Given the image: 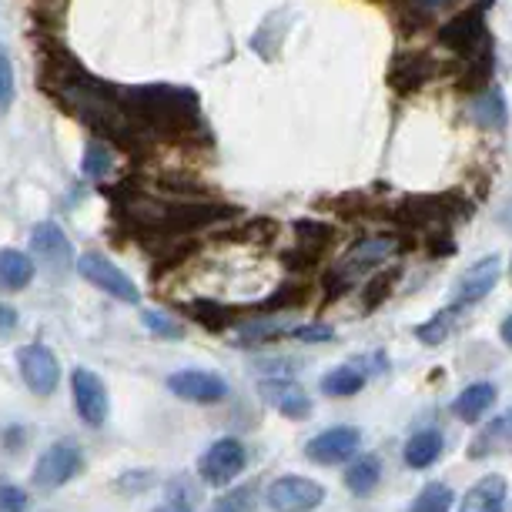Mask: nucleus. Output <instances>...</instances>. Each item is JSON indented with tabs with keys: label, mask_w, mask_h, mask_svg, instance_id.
I'll return each instance as SVG.
<instances>
[{
	"label": "nucleus",
	"mask_w": 512,
	"mask_h": 512,
	"mask_svg": "<svg viewBox=\"0 0 512 512\" xmlns=\"http://www.w3.org/2000/svg\"><path fill=\"white\" fill-rule=\"evenodd\" d=\"M499 272H502L499 255H486V258H479V262L472 265V268H466V275L459 278L456 308L482 302V298H486V295L492 292V288H496V282H499Z\"/></svg>",
	"instance_id": "15"
},
{
	"label": "nucleus",
	"mask_w": 512,
	"mask_h": 512,
	"mask_svg": "<svg viewBox=\"0 0 512 512\" xmlns=\"http://www.w3.org/2000/svg\"><path fill=\"white\" fill-rule=\"evenodd\" d=\"M37 265L24 251L17 248H0V292H24L34 282Z\"/></svg>",
	"instance_id": "18"
},
{
	"label": "nucleus",
	"mask_w": 512,
	"mask_h": 512,
	"mask_svg": "<svg viewBox=\"0 0 512 512\" xmlns=\"http://www.w3.org/2000/svg\"><path fill=\"white\" fill-rule=\"evenodd\" d=\"M295 231H298V241L285 255V262L292 268H312L315 262H322L328 245L335 241V228L325 225V221H298Z\"/></svg>",
	"instance_id": "13"
},
{
	"label": "nucleus",
	"mask_w": 512,
	"mask_h": 512,
	"mask_svg": "<svg viewBox=\"0 0 512 512\" xmlns=\"http://www.w3.org/2000/svg\"><path fill=\"white\" fill-rule=\"evenodd\" d=\"M84 466V452L74 439H57L54 446L44 449V456L34 462V486L37 489H61L71 482Z\"/></svg>",
	"instance_id": "3"
},
{
	"label": "nucleus",
	"mask_w": 512,
	"mask_h": 512,
	"mask_svg": "<svg viewBox=\"0 0 512 512\" xmlns=\"http://www.w3.org/2000/svg\"><path fill=\"white\" fill-rule=\"evenodd\" d=\"M402 456H405V466H409V469H429L432 462L442 456V436L436 429L415 432V436L405 442Z\"/></svg>",
	"instance_id": "21"
},
{
	"label": "nucleus",
	"mask_w": 512,
	"mask_h": 512,
	"mask_svg": "<svg viewBox=\"0 0 512 512\" xmlns=\"http://www.w3.org/2000/svg\"><path fill=\"white\" fill-rule=\"evenodd\" d=\"M111 168H114L111 151L104 148V144H88V151H84V164H81L84 175H88L91 181H104L111 175Z\"/></svg>",
	"instance_id": "29"
},
{
	"label": "nucleus",
	"mask_w": 512,
	"mask_h": 512,
	"mask_svg": "<svg viewBox=\"0 0 512 512\" xmlns=\"http://www.w3.org/2000/svg\"><path fill=\"white\" fill-rule=\"evenodd\" d=\"M362 432L355 425H332V429L318 432V436L308 439L305 456L318 462V466H338V462L352 459L359 452Z\"/></svg>",
	"instance_id": "10"
},
{
	"label": "nucleus",
	"mask_w": 512,
	"mask_h": 512,
	"mask_svg": "<svg viewBox=\"0 0 512 512\" xmlns=\"http://www.w3.org/2000/svg\"><path fill=\"white\" fill-rule=\"evenodd\" d=\"M141 322H144V328H148V332L161 335V338H181V335H185V325H181L178 318L161 315V312H144Z\"/></svg>",
	"instance_id": "30"
},
{
	"label": "nucleus",
	"mask_w": 512,
	"mask_h": 512,
	"mask_svg": "<svg viewBox=\"0 0 512 512\" xmlns=\"http://www.w3.org/2000/svg\"><path fill=\"white\" fill-rule=\"evenodd\" d=\"M492 4V0H476V4L469 7V11L456 14L452 21H446L439 27V44L449 47V51L456 54H466L472 57L476 51H482V47H489V31H486V7Z\"/></svg>",
	"instance_id": "2"
},
{
	"label": "nucleus",
	"mask_w": 512,
	"mask_h": 512,
	"mask_svg": "<svg viewBox=\"0 0 512 512\" xmlns=\"http://www.w3.org/2000/svg\"><path fill=\"white\" fill-rule=\"evenodd\" d=\"M399 248H402V241H399V238H392V235L362 238L359 245H355V248L349 251V255L342 258V265H338L335 272L342 275L349 285H355V275H362V272H369V268H375V265L389 262V258H392Z\"/></svg>",
	"instance_id": "12"
},
{
	"label": "nucleus",
	"mask_w": 512,
	"mask_h": 512,
	"mask_svg": "<svg viewBox=\"0 0 512 512\" xmlns=\"http://www.w3.org/2000/svg\"><path fill=\"white\" fill-rule=\"evenodd\" d=\"M288 335L298 338V342H332V338H335V328H332V325H322V322H312V325L292 328Z\"/></svg>",
	"instance_id": "33"
},
{
	"label": "nucleus",
	"mask_w": 512,
	"mask_h": 512,
	"mask_svg": "<svg viewBox=\"0 0 512 512\" xmlns=\"http://www.w3.org/2000/svg\"><path fill=\"white\" fill-rule=\"evenodd\" d=\"M121 104L138 131L161 134L171 141H195L205 134L198 94L171 84H144V88H121Z\"/></svg>",
	"instance_id": "1"
},
{
	"label": "nucleus",
	"mask_w": 512,
	"mask_h": 512,
	"mask_svg": "<svg viewBox=\"0 0 512 512\" xmlns=\"http://www.w3.org/2000/svg\"><path fill=\"white\" fill-rule=\"evenodd\" d=\"M17 369H21V379L34 395H54L57 382H61V365H57V355L41 342L24 345V349L17 352Z\"/></svg>",
	"instance_id": "7"
},
{
	"label": "nucleus",
	"mask_w": 512,
	"mask_h": 512,
	"mask_svg": "<svg viewBox=\"0 0 512 512\" xmlns=\"http://www.w3.org/2000/svg\"><path fill=\"white\" fill-rule=\"evenodd\" d=\"M248 466V449L241 439H218L211 442L208 452L198 462V476L208 482V486H231Z\"/></svg>",
	"instance_id": "4"
},
{
	"label": "nucleus",
	"mask_w": 512,
	"mask_h": 512,
	"mask_svg": "<svg viewBox=\"0 0 512 512\" xmlns=\"http://www.w3.org/2000/svg\"><path fill=\"white\" fill-rule=\"evenodd\" d=\"M499 218H502V225L512 228V198L506 201V208H502V215H499Z\"/></svg>",
	"instance_id": "38"
},
{
	"label": "nucleus",
	"mask_w": 512,
	"mask_h": 512,
	"mask_svg": "<svg viewBox=\"0 0 512 512\" xmlns=\"http://www.w3.org/2000/svg\"><path fill=\"white\" fill-rule=\"evenodd\" d=\"M472 118H476L482 128H506V118H509V111H506V98H502V91L499 88H486L479 94L476 101H472Z\"/></svg>",
	"instance_id": "24"
},
{
	"label": "nucleus",
	"mask_w": 512,
	"mask_h": 512,
	"mask_svg": "<svg viewBox=\"0 0 512 512\" xmlns=\"http://www.w3.org/2000/svg\"><path fill=\"white\" fill-rule=\"evenodd\" d=\"M496 402V385L492 382H476L466 392L456 395L452 402V415H459L462 422H479L489 412V405Z\"/></svg>",
	"instance_id": "19"
},
{
	"label": "nucleus",
	"mask_w": 512,
	"mask_h": 512,
	"mask_svg": "<svg viewBox=\"0 0 512 512\" xmlns=\"http://www.w3.org/2000/svg\"><path fill=\"white\" fill-rule=\"evenodd\" d=\"M492 71H496V54H492V44H489L472 57H466V71L459 77V88L469 94H482L492 84Z\"/></svg>",
	"instance_id": "20"
},
{
	"label": "nucleus",
	"mask_w": 512,
	"mask_h": 512,
	"mask_svg": "<svg viewBox=\"0 0 512 512\" xmlns=\"http://www.w3.org/2000/svg\"><path fill=\"white\" fill-rule=\"evenodd\" d=\"M452 322H456V305L446 308V312H439V315H432L429 322L415 328V335H419L422 345H442L452 332Z\"/></svg>",
	"instance_id": "27"
},
{
	"label": "nucleus",
	"mask_w": 512,
	"mask_h": 512,
	"mask_svg": "<svg viewBox=\"0 0 512 512\" xmlns=\"http://www.w3.org/2000/svg\"><path fill=\"white\" fill-rule=\"evenodd\" d=\"M265 502L275 512H312L325 502V489L315 479L305 476H282L265 492Z\"/></svg>",
	"instance_id": "6"
},
{
	"label": "nucleus",
	"mask_w": 512,
	"mask_h": 512,
	"mask_svg": "<svg viewBox=\"0 0 512 512\" xmlns=\"http://www.w3.org/2000/svg\"><path fill=\"white\" fill-rule=\"evenodd\" d=\"M502 342H506L509 349H512V315L506 318V322H502Z\"/></svg>",
	"instance_id": "37"
},
{
	"label": "nucleus",
	"mask_w": 512,
	"mask_h": 512,
	"mask_svg": "<svg viewBox=\"0 0 512 512\" xmlns=\"http://www.w3.org/2000/svg\"><path fill=\"white\" fill-rule=\"evenodd\" d=\"M151 512H191V506L188 502H164V506L151 509Z\"/></svg>",
	"instance_id": "35"
},
{
	"label": "nucleus",
	"mask_w": 512,
	"mask_h": 512,
	"mask_svg": "<svg viewBox=\"0 0 512 512\" xmlns=\"http://www.w3.org/2000/svg\"><path fill=\"white\" fill-rule=\"evenodd\" d=\"M382 482V462L375 456H359V462H352L345 469V486L352 496H372Z\"/></svg>",
	"instance_id": "23"
},
{
	"label": "nucleus",
	"mask_w": 512,
	"mask_h": 512,
	"mask_svg": "<svg viewBox=\"0 0 512 512\" xmlns=\"http://www.w3.org/2000/svg\"><path fill=\"white\" fill-rule=\"evenodd\" d=\"M27 506H31V499L21 486L0 482V512H27Z\"/></svg>",
	"instance_id": "32"
},
{
	"label": "nucleus",
	"mask_w": 512,
	"mask_h": 512,
	"mask_svg": "<svg viewBox=\"0 0 512 512\" xmlns=\"http://www.w3.org/2000/svg\"><path fill=\"white\" fill-rule=\"evenodd\" d=\"M449 509H452V489L442 486V482H432V486H425L415 496L409 512H449Z\"/></svg>",
	"instance_id": "28"
},
{
	"label": "nucleus",
	"mask_w": 512,
	"mask_h": 512,
	"mask_svg": "<svg viewBox=\"0 0 512 512\" xmlns=\"http://www.w3.org/2000/svg\"><path fill=\"white\" fill-rule=\"evenodd\" d=\"M17 328V312L11 305H0V335H11Z\"/></svg>",
	"instance_id": "34"
},
{
	"label": "nucleus",
	"mask_w": 512,
	"mask_h": 512,
	"mask_svg": "<svg viewBox=\"0 0 512 512\" xmlns=\"http://www.w3.org/2000/svg\"><path fill=\"white\" fill-rule=\"evenodd\" d=\"M11 104H14V64L4 54V47H0V114L11 111Z\"/></svg>",
	"instance_id": "31"
},
{
	"label": "nucleus",
	"mask_w": 512,
	"mask_h": 512,
	"mask_svg": "<svg viewBox=\"0 0 512 512\" xmlns=\"http://www.w3.org/2000/svg\"><path fill=\"white\" fill-rule=\"evenodd\" d=\"M168 389L181 402H195V405H218L228 399V382L205 369H181L175 375H168Z\"/></svg>",
	"instance_id": "8"
},
{
	"label": "nucleus",
	"mask_w": 512,
	"mask_h": 512,
	"mask_svg": "<svg viewBox=\"0 0 512 512\" xmlns=\"http://www.w3.org/2000/svg\"><path fill=\"white\" fill-rule=\"evenodd\" d=\"M74 265H77V272H81V278H88L94 288L108 292L111 298H118V302H128V305H138L141 302L138 285H134L118 265L108 262L104 255H98V251H88V255H81Z\"/></svg>",
	"instance_id": "5"
},
{
	"label": "nucleus",
	"mask_w": 512,
	"mask_h": 512,
	"mask_svg": "<svg viewBox=\"0 0 512 512\" xmlns=\"http://www.w3.org/2000/svg\"><path fill=\"white\" fill-rule=\"evenodd\" d=\"M425 7H442V4H452V0H422Z\"/></svg>",
	"instance_id": "39"
},
{
	"label": "nucleus",
	"mask_w": 512,
	"mask_h": 512,
	"mask_svg": "<svg viewBox=\"0 0 512 512\" xmlns=\"http://www.w3.org/2000/svg\"><path fill=\"white\" fill-rule=\"evenodd\" d=\"M362 385H365V372L352 369V365H338V369L322 375V392L335 395V399H349V395L362 392Z\"/></svg>",
	"instance_id": "25"
},
{
	"label": "nucleus",
	"mask_w": 512,
	"mask_h": 512,
	"mask_svg": "<svg viewBox=\"0 0 512 512\" xmlns=\"http://www.w3.org/2000/svg\"><path fill=\"white\" fill-rule=\"evenodd\" d=\"M506 449H512V412L499 415L496 422L479 432L476 442H472V449H469V456L482 459V456H489V452H506Z\"/></svg>",
	"instance_id": "22"
},
{
	"label": "nucleus",
	"mask_w": 512,
	"mask_h": 512,
	"mask_svg": "<svg viewBox=\"0 0 512 512\" xmlns=\"http://www.w3.org/2000/svg\"><path fill=\"white\" fill-rule=\"evenodd\" d=\"M399 278H402V268L395 265V268H389V272H379L372 278L369 285L362 288V308L365 312H375V308H379L385 298L392 295V288L399 285Z\"/></svg>",
	"instance_id": "26"
},
{
	"label": "nucleus",
	"mask_w": 512,
	"mask_h": 512,
	"mask_svg": "<svg viewBox=\"0 0 512 512\" xmlns=\"http://www.w3.org/2000/svg\"><path fill=\"white\" fill-rule=\"evenodd\" d=\"M71 392H74V409H77V415H81V419L88 422L91 429H101V425L108 422V409H111L104 382L91 369H74V375H71Z\"/></svg>",
	"instance_id": "11"
},
{
	"label": "nucleus",
	"mask_w": 512,
	"mask_h": 512,
	"mask_svg": "<svg viewBox=\"0 0 512 512\" xmlns=\"http://www.w3.org/2000/svg\"><path fill=\"white\" fill-rule=\"evenodd\" d=\"M258 392H262V399L278 409L288 419H305L308 412H312V399L305 395V389L292 379H265L258 385Z\"/></svg>",
	"instance_id": "16"
},
{
	"label": "nucleus",
	"mask_w": 512,
	"mask_h": 512,
	"mask_svg": "<svg viewBox=\"0 0 512 512\" xmlns=\"http://www.w3.org/2000/svg\"><path fill=\"white\" fill-rule=\"evenodd\" d=\"M459 512H506V479L482 476L476 486L466 492Z\"/></svg>",
	"instance_id": "17"
},
{
	"label": "nucleus",
	"mask_w": 512,
	"mask_h": 512,
	"mask_svg": "<svg viewBox=\"0 0 512 512\" xmlns=\"http://www.w3.org/2000/svg\"><path fill=\"white\" fill-rule=\"evenodd\" d=\"M211 512H241V506H238V499H221Z\"/></svg>",
	"instance_id": "36"
},
{
	"label": "nucleus",
	"mask_w": 512,
	"mask_h": 512,
	"mask_svg": "<svg viewBox=\"0 0 512 512\" xmlns=\"http://www.w3.org/2000/svg\"><path fill=\"white\" fill-rule=\"evenodd\" d=\"M31 248H34V258L41 262L44 272H51V275L71 272L74 248H71V241H67L64 231H61V225H54V221H41V225H34Z\"/></svg>",
	"instance_id": "9"
},
{
	"label": "nucleus",
	"mask_w": 512,
	"mask_h": 512,
	"mask_svg": "<svg viewBox=\"0 0 512 512\" xmlns=\"http://www.w3.org/2000/svg\"><path fill=\"white\" fill-rule=\"evenodd\" d=\"M432 71H436V64H432L429 54L405 51L395 57L389 67V88L399 94V98H409V94H415L425 81H429Z\"/></svg>",
	"instance_id": "14"
}]
</instances>
